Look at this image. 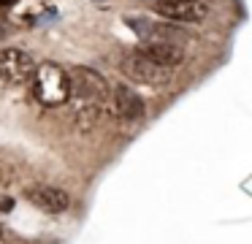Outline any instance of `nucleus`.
<instances>
[{
  "label": "nucleus",
  "mask_w": 252,
  "mask_h": 244,
  "mask_svg": "<svg viewBox=\"0 0 252 244\" xmlns=\"http://www.w3.org/2000/svg\"><path fill=\"white\" fill-rule=\"evenodd\" d=\"M155 11L163 19L185 22V25H195V22L206 19V3L203 0H158Z\"/></svg>",
  "instance_id": "obj_5"
},
{
  "label": "nucleus",
  "mask_w": 252,
  "mask_h": 244,
  "mask_svg": "<svg viewBox=\"0 0 252 244\" xmlns=\"http://www.w3.org/2000/svg\"><path fill=\"white\" fill-rule=\"evenodd\" d=\"M0 239H3V225H0Z\"/></svg>",
  "instance_id": "obj_11"
},
{
  "label": "nucleus",
  "mask_w": 252,
  "mask_h": 244,
  "mask_svg": "<svg viewBox=\"0 0 252 244\" xmlns=\"http://www.w3.org/2000/svg\"><path fill=\"white\" fill-rule=\"evenodd\" d=\"M109 95H111V87L98 70L79 65L68 73V101H73V114L79 119L84 117L98 119V114L109 103Z\"/></svg>",
  "instance_id": "obj_1"
},
{
  "label": "nucleus",
  "mask_w": 252,
  "mask_h": 244,
  "mask_svg": "<svg viewBox=\"0 0 252 244\" xmlns=\"http://www.w3.org/2000/svg\"><path fill=\"white\" fill-rule=\"evenodd\" d=\"M30 90L44 106H63L68 103V70L57 63H41L30 76Z\"/></svg>",
  "instance_id": "obj_2"
},
{
  "label": "nucleus",
  "mask_w": 252,
  "mask_h": 244,
  "mask_svg": "<svg viewBox=\"0 0 252 244\" xmlns=\"http://www.w3.org/2000/svg\"><path fill=\"white\" fill-rule=\"evenodd\" d=\"M28 201L41 209L44 214H63V211L71 206V195L65 190L55 187V184H35V187H28Z\"/></svg>",
  "instance_id": "obj_6"
},
{
  "label": "nucleus",
  "mask_w": 252,
  "mask_h": 244,
  "mask_svg": "<svg viewBox=\"0 0 252 244\" xmlns=\"http://www.w3.org/2000/svg\"><path fill=\"white\" fill-rule=\"evenodd\" d=\"M35 70V63L25 49H3L0 52V81L8 87L28 84Z\"/></svg>",
  "instance_id": "obj_4"
},
{
  "label": "nucleus",
  "mask_w": 252,
  "mask_h": 244,
  "mask_svg": "<svg viewBox=\"0 0 252 244\" xmlns=\"http://www.w3.org/2000/svg\"><path fill=\"white\" fill-rule=\"evenodd\" d=\"M14 209V198L8 195H0V211H11Z\"/></svg>",
  "instance_id": "obj_9"
},
{
  "label": "nucleus",
  "mask_w": 252,
  "mask_h": 244,
  "mask_svg": "<svg viewBox=\"0 0 252 244\" xmlns=\"http://www.w3.org/2000/svg\"><path fill=\"white\" fill-rule=\"evenodd\" d=\"M138 54L147 57L149 63L160 65V68H168V70H174L176 65H182V60H185V52L171 41H149L138 49Z\"/></svg>",
  "instance_id": "obj_8"
},
{
  "label": "nucleus",
  "mask_w": 252,
  "mask_h": 244,
  "mask_svg": "<svg viewBox=\"0 0 252 244\" xmlns=\"http://www.w3.org/2000/svg\"><path fill=\"white\" fill-rule=\"evenodd\" d=\"M120 70L136 84H147V87H163L165 81H171L174 70L160 68V65L149 63L147 57H141L138 52H130L120 60Z\"/></svg>",
  "instance_id": "obj_3"
},
{
  "label": "nucleus",
  "mask_w": 252,
  "mask_h": 244,
  "mask_svg": "<svg viewBox=\"0 0 252 244\" xmlns=\"http://www.w3.org/2000/svg\"><path fill=\"white\" fill-rule=\"evenodd\" d=\"M14 0H0V5H3V8H6V5H11Z\"/></svg>",
  "instance_id": "obj_10"
},
{
  "label": "nucleus",
  "mask_w": 252,
  "mask_h": 244,
  "mask_svg": "<svg viewBox=\"0 0 252 244\" xmlns=\"http://www.w3.org/2000/svg\"><path fill=\"white\" fill-rule=\"evenodd\" d=\"M111 106H114V111L120 114L122 119H127V122H136V119H141L144 114H147V103H144V98L138 95L133 87H114L109 95Z\"/></svg>",
  "instance_id": "obj_7"
}]
</instances>
